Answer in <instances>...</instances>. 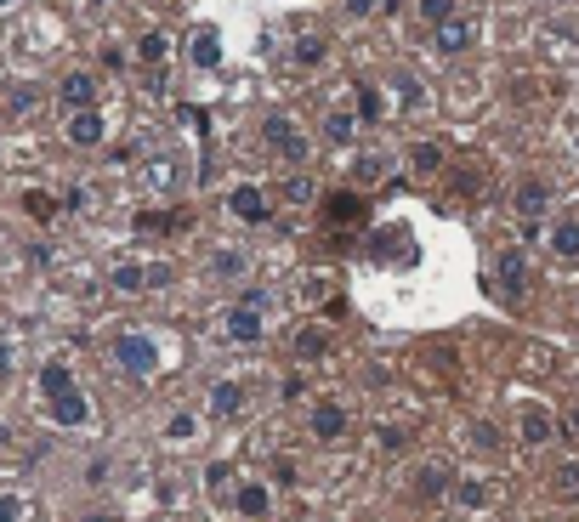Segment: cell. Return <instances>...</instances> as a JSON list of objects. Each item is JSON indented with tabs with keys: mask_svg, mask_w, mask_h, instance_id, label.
Wrapping results in <instances>:
<instances>
[{
	"mask_svg": "<svg viewBox=\"0 0 579 522\" xmlns=\"http://www.w3.org/2000/svg\"><path fill=\"white\" fill-rule=\"evenodd\" d=\"M114 364L131 375V381H148V375H159V341L154 335H142V330H125V335H114Z\"/></svg>",
	"mask_w": 579,
	"mask_h": 522,
	"instance_id": "cell-1",
	"label": "cell"
},
{
	"mask_svg": "<svg viewBox=\"0 0 579 522\" xmlns=\"http://www.w3.org/2000/svg\"><path fill=\"white\" fill-rule=\"evenodd\" d=\"M262 142H267L279 159H290V165H301V159H307V137H301V125L290 120V114H267V120H262Z\"/></svg>",
	"mask_w": 579,
	"mask_h": 522,
	"instance_id": "cell-2",
	"label": "cell"
},
{
	"mask_svg": "<svg viewBox=\"0 0 579 522\" xmlns=\"http://www.w3.org/2000/svg\"><path fill=\"white\" fill-rule=\"evenodd\" d=\"M472 40H477V18H466V12H455V18L432 23V52H438V57L472 52Z\"/></svg>",
	"mask_w": 579,
	"mask_h": 522,
	"instance_id": "cell-3",
	"label": "cell"
},
{
	"mask_svg": "<svg viewBox=\"0 0 579 522\" xmlns=\"http://www.w3.org/2000/svg\"><path fill=\"white\" fill-rule=\"evenodd\" d=\"M494 284H500V296H506V301L528 296V250H523V244L500 250V261H494Z\"/></svg>",
	"mask_w": 579,
	"mask_h": 522,
	"instance_id": "cell-4",
	"label": "cell"
},
{
	"mask_svg": "<svg viewBox=\"0 0 579 522\" xmlns=\"http://www.w3.org/2000/svg\"><path fill=\"white\" fill-rule=\"evenodd\" d=\"M228 210L239 216V222L262 227L267 216H273V199H267V188H256V182H239V188L228 193Z\"/></svg>",
	"mask_w": 579,
	"mask_h": 522,
	"instance_id": "cell-5",
	"label": "cell"
},
{
	"mask_svg": "<svg viewBox=\"0 0 579 522\" xmlns=\"http://www.w3.org/2000/svg\"><path fill=\"white\" fill-rule=\"evenodd\" d=\"M63 137H69V148H103L108 125H103V114H97V108H74L69 125H63Z\"/></svg>",
	"mask_w": 579,
	"mask_h": 522,
	"instance_id": "cell-6",
	"label": "cell"
},
{
	"mask_svg": "<svg viewBox=\"0 0 579 522\" xmlns=\"http://www.w3.org/2000/svg\"><path fill=\"white\" fill-rule=\"evenodd\" d=\"M307 426H313V437L318 443H341V437H347V426H352V415L347 409H341V403H313V415H307Z\"/></svg>",
	"mask_w": 579,
	"mask_h": 522,
	"instance_id": "cell-7",
	"label": "cell"
},
{
	"mask_svg": "<svg viewBox=\"0 0 579 522\" xmlns=\"http://www.w3.org/2000/svg\"><path fill=\"white\" fill-rule=\"evenodd\" d=\"M409 494H415V505H438L443 494H455V477H449V466H421L409 477Z\"/></svg>",
	"mask_w": 579,
	"mask_h": 522,
	"instance_id": "cell-8",
	"label": "cell"
},
{
	"mask_svg": "<svg viewBox=\"0 0 579 522\" xmlns=\"http://www.w3.org/2000/svg\"><path fill=\"white\" fill-rule=\"evenodd\" d=\"M46 415H52L57 426H86V420H91V398L80 392V386H69V392L46 398Z\"/></svg>",
	"mask_w": 579,
	"mask_h": 522,
	"instance_id": "cell-9",
	"label": "cell"
},
{
	"mask_svg": "<svg viewBox=\"0 0 579 522\" xmlns=\"http://www.w3.org/2000/svg\"><path fill=\"white\" fill-rule=\"evenodd\" d=\"M57 97H63L69 108H97L103 86H97V74H91V69H74V74H63V86H57Z\"/></svg>",
	"mask_w": 579,
	"mask_h": 522,
	"instance_id": "cell-10",
	"label": "cell"
},
{
	"mask_svg": "<svg viewBox=\"0 0 579 522\" xmlns=\"http://www.w3.org/2000/svg\"><path fill=\"white\" fill-rule=\"evenodd\" d=\"M233 511L245 522H267V511H273V488L267 483H239L233 488Z\"/></svg>",
	"mask_w": 579,
	"mask_h": 522,
	"instance_id": "cell-11",
	"label": "cell"
},
{
	"mask_svg": "<svg viewBox=\"0 0 579 522\" xmlns=\"http://www.w3.org/2000/svg\"><path fill=\"white\" fill-rule=\"evenodd\" d=\"M511 205H517V216H523V222H540L545 210H551V182L528 176L523 188H517V199H511Z\"/></svg>",
	"mask_w": 579,
	"mask_h": 522,
	"instance_id": "cell-12",
	"label": "cell"
},
{
	"mask_svg": "<svg viewBox=\"0 0 579 522\" xmlns=\"http://www.w3.org/2000/svg\"><path fill=\"white\" fill-rule=\"evenodd\" d=\"M267 335V318L250 313V307H228V341H239V347H256Z\"/></svg>",
	"mask_w": 579,
	"mask_h": 522,
	"instance_id": "cell-13",
	"label": "cell"
},
{
	"mask_svg": "<svg viewBox=\"0 0 579 522\" xmlns=\"http://www.w3.org/2000/svg\"><path fill=\"white\" fill-rule=\"evenodd\" d=\"M245 403H250V392L239 381H216L211 386V415L216 420H239L245 415Z\"/></svg>",
	"mask_w": 579,
	"mask_h": 522,
	"instance_id": "cell-14",
	"label": "cell"
},
{
	"mask_svg": "<svg viewBox=\"0 0 579 522\" xmlns=\"http://www.w3.org/2000/svg\"><path fill=\"white\" fill-rule=\"evenodd\" d=\"M517 432H523L528 449H540V443H551V432H557V420H551V409H540V403H528L523 420H517Z\"/></svg>",
	"mask_w": 579,
	"mask_h": 522,
	"instance_id": "cell-15",
	"label": "cell"
},
{
	"mask_svg": "<svg viewBox=\"0 0 579 522\" xmlns=\"http://www.w3.org/2000/svg\"><path fill=\"white\" fill-rule=\"evenodd\" d=\"M551 256L579 261V216H557L551 222Z\"/></svg>",
	"mask_w": 579,
	"mask_h": 522,
	"instance_id": "cell-16",
	"label": "cell"
},
{
	"mask_svg": "<svg viewBox=\"0 0 579 522\" xmlns=\"http://www.w3.org/2000/svg\"><path fill=\"white\" fill-rule=\"evenodd\" d=\"M108 284H114L120 296H137V290H148V267H142V261H114Z\"/></svg>",
	"mask_w": 579,
	"mask_h": 522,
	"instance_id": "cell-17",
	"label": "cell"
},
{
	"mask_svg": "<svg viewBox=\"0 0 579 522\" xmlns=\"http://www.w3.org/2000/svg\"><path fill=\"white\" fill-rule=\"evenodd\" d=\"M193 63H199V69H216V63H222V35H216L211 23L193 29Z\"/></svg>",
	"mask_w": 579,
	"mask_h": 522,
	"instance_id": "cell-18",
	"label": "cell"
},
{
	"mask_svg": "<svg viewBox=\"0 0 579 522\" xmlns=\"http://www.w3.org/2000/svg\"><path fill=\"white\" fill-rule=\"evenodd\" d=\"M551 494H557L562 505L579 500V460H562V466L551 471Z\"/></svg>",
	"mask_w": 579,
	"mask_h": 522,
	"instance_id": "cell-19",
	"label": "cell"
},
{
	"mask_svg": "<svg viewBox=\"0 0 579 522\" xmlns=\"http://www.w3.org/2000/svg\"><path fill=\"white\" fill-rule=\"evenodd\" d=\"M211 273H216V279H245L250 256H245V250H211Z\"/></svg>",
	"mask_w": 579,
	"mask_h": 522,
	"instance_id": "cell-20",
	"label": "cell"
},
{
	"mask_svg": "<svg viewBox=\"0 0 579 522\" xmlns=\"http://www.w3.org/2000/svg\"><path fill=\"white\" fill-rule=\"evenodd\" d=\"M290 352H296L301 364H307V358H324V352H330V335L324 330H296L290 335Z\"/></svg>",
	"mask_w": 579,
	"mask_h": 522,
	"instance_id": "cell-21",
	"label": "cell"
},
{
	"mask_svg": "<svg viewBox=\"0 0 579 522\" xmlns=\"http://www.w3.org/2000/svg\"><path fill=\"white\" fill-rule=\"evenodd\" d=\"M69 386H74L69 364H57V358H52V364L40 369V398H57V392H69Z\"/></svg>",
	"mask_w": 579,
	"mask_h": 522,
	"instance_id": "cell-22",
	"label": "cell"
},
{
	"mask_svg": "<svg viewBox=\"0 0 579 522\" xmlns=\"http://www.w3.org/2000/svg\"><path fill=\"white\" fill-rule=\"evenodd\" d=\"M455 500L466 505V511H483L494 494H489V483H483V477H460V483H455Z\"/></svg>",
	"mask_w": 579,
	"mask_h": 522,
	"instance_id": "cell-23",
	"label": "cell"
},
{
	"mask_svg": "<svg viewBox=\"0 0 579 522\" xmlns=\"http://www.w3.org/2000/svg\"><path fill=\"white\" fill-rule=\"evenodd\" d=\"M137 227H142V233H182V227H188V216H182V210H176V216H165V210H142Z\"/></svg>",
	"mask_w": 579,
	"mask_h": 522,
	"instance_id": "cell-24",
	"label": "cell"
},
{
	"mask_svg": "<svg viewBox=\"0 0 579 522\" xmlns=\"http://www.w3.org/2000/svg\"><path fill=\"white\" fill-rule=\"evenodd\" d=\"M409 165H415L421 176H438L443 171V148H438V142H421V148L409 154Z\"/></svg>",
	"mask_w": 579,
	"mask_h": 522,
	"instance_id": "cell-25",
	"label": "cell"
},
{
	"mask_svg": "<svg viewBox=\"0 0 579 522\" xmlns=\"http://www.w3.org/2000/svg\"><path fill=\"white\" fill-rule=\"evenodd\" d=\"M352 131H358V125H352V114H330V120H324V137H330L335 148H347Z\"/></svg>",
	"mask_w": 579,
	"mask_h": 522,
	"instance_id": "cell-26",
	"label": "cell"
},
{
	"mask_svg": "<svg viewBox=\"0 0 579 522\" xmlns=\"http://www.w3.org/2000/svg\"><path fill=\"white\" fill-rule=\"evenodd\" d=\"M386 176V159L364 154V159H352V182H381Z\"/></svg>",
	"mask_w": 579,
	"mask_h": 522,
	"instance_id": "cell-27",
	"label": "cell"
},
{
	"mask_svg": "<svg viewBox=\"0 0 579 522\" xmlns=\"http://www.w3.org/2000/svg\"><path fill=\"white\" fill-rule=\"evenodd\" d=\"M176 176H182V165H176V159H154V165H148V182H154V188H171Z\"/></svg>",
	"mask_w": 579,
	"mask_h": 522,
	"instance_id": "cell-28",
	"label": "cell"
},
{
	"mask_svg": "<svg viewBox=\"0 0 579 522\" xmlns=\"http://www.w3.org/2000/svg\"><path fill=\"white\" fill-rule=\"evenodd\" d=\"M415 12L426 23H443V18H455V0H415Z\"/></svg>",
	"mask_w": 579,
	"mask_h": 522,
	"instance_id": "cell-29",
	"label": "cell"
},
{
	"mask_svg": "<svg viewBox=\"0 0 579 522\" xmlns=\"http://www.w3.org/2000/svg\"><path fill=\"white\" fill-rule=\"evenodd\" d=\"M358 222V216H364V205H358V199H352V193H341V199H330V222Z\"/></svg>",
	"mask_w": 579,
	"mask_h": 522,
	"instance_id": "cell-30",
	"label": "cell"
},
{
	"mask_svg": "<svg viewBox=\"0 0 579 522\" xmlns=\"http://www.w3.org/2000/svg\"><path fill=\"white\" fill-rule=\"evenodd\" d=\"M29 517V500L23 494H0V522H23Z\"/></svg>",
	"mask_w": 579,
	"mask_h": 522,
	"instance_id": "cell-31",
	"label": "cell"
},
{
	"mask_svg": "<svg viewBox=\"0 0 579 522\" xmlns=\"http://www.w3.org/2000/svg\"><path fill=\"white\" fill-rule=\"evenodd\" d=\"M165 52H171V40H165V35H148V40H142V63H154V69H159V63H165Z\"/></svg>",
	"mask_w": 579,
	"mask_h": 522,
	"instance_id": "cell-32",
	"label": "cell"
},
{
	"mask_svg": "<svg viewBox=\"0 0 579 522\" xmlns=\"http://www.w3.org/2000/svg\"><path fill=\"white\" fill-rule=\"evenodd\" d=\"M205 488H211V494H216V488H233V466H228V460H216V466L205 471Z\"/></svg>",
	"mask_w": 579,
	"mask_h": 522,
	"instance_id": "cell-33",
	"label": "cell"
},
{
	"mask_svg": "<svg viewBox=\"0 0 579 522\" xmlns=\"http://www.w3.org/2000/svg\"><path fill=\"white\" fill-rule=\"evenodd\" d=\"M472 443H477V449H500V432H494V426H489V420H477V426H472Z\"/></svg>",
	"mask_w": 579,
	"mask_h": 522,
	"instance_id": "cell-34",
	"label": "cell"
},
{
	"mask_svg": "<svg viewBox=\"0 0 579 522\" xmlns=\"http://www.w3.org/2000/svg\"><path fill=\"white\" fill-rule=\"evenodd\" d=\"M296 296H301V301H313V307H318V301L330 296V284H324V279H301V284H296Z\"/></svg>",
	"mask_w": 579,
	"mask_h": 522,
	"instance_id": "cell-35",
	"label": "cell"
},
{
	"mask_svg": "<svg viewBox=\"0 0 579 522\" xmlns=\"http://www.w3.org/2000/svg\"><path fill=\"white\" fill-rule=\"evenodd\" d=\"M239 307H250V313H267V290H262V284H245Z\"/></svg>",
	"mask_w": 579,
	"mask_h": 522,
	"instance_id": "cell-36",
	"label": "cell"
},
{
	"mask_svg": "<svg viewBox=\"0 0 579 522\" xmlns=\"http://www.w3.org/2000/svg\"><path fill=\"white\" fill-rule=\"evenodd\" d=\"M171 279H176V273L165 267V261H148V290H165Z\"/></svg>",
	"mask_w": 579,
	"mask_h": 522,
	"instance_id": "cell-37",
	"label": "cell"
},
{
	"mask_svg": "<svg viewBox=\"0 0 579 522\" xmlns=\"http://www.w3.org/2000/svg\"><path fill=\"white\" fill-rule=\"evenodd\" d=\"M358 108H364V120H375V114H381V97H375V86H358Z\"/></svg>",
	"mask_w": 579,
	"mask_h": 522,
	"instance_id": "cell-38",
	"label": "cell"
},
{
	"mask_svg": "<svg viewBox=\"0 0 579 522\" xmlns=\"http://www.w3.org/2000/svg\"><path fill=\"white\" fill-rule=\"evenodd\" d=\"M318 57H324V40H301V46H296V63H318Z\"/></svg>",
	"mask_w": 579,
	"mask_h": 522,
	"instance_id": "cell-39",
	"label": "cell"
},
{
	"mask_svg": "<svg viewBox=\"0 0 579 522\" xmlns=\"http://www.w3.org/2000/svg\"><path fill=\"white\" fill-rule=\"evenodd\" d=\"M199 432V426H193V415H176L171 426H165V437H176V443H182V437H193Z\"/></svg>",
	"mask_w": 579,
	"mask_h": 522,
	"instance_id": "cell-40",
	"label": "cell"
},
{
	"mask_svg": "<svg viewBox=\"0 0 579 522\" xmlns=\"http://www.w3.org/2000/svg\"><path fill=\"white\" fill-rule=\"evenodd\" d=\"M562 432L579 443V403H568V409H562Z\"/></svg>",
	"mask_w": 579,
	"mask_h": 522,
	"instance_id": "cell-41",
	"label": "cell"
},
{
	"mask_svg": "<svg viewBox=\"0 0 579 522\" xmlns=\"http://www.w3.org/2000/svg\"><path fill=\"white\" fill-rule=\"evenodd\" d=\"M284 193H290V199H307V193H313V182H307V176H290V188H284Z\"/></svg>",
	"mask_w": 579,
	"mask_h": 522,
	"instance_id": "cell-42",
	"label": "cell"
},
{
	"mask_svg": "<svg viewBox=\"0 0 579 522\" xmlns=\"http://www.w3.org/2000/svg\"><path fill=\"white\" fill-rule=\"evenodd\" d=\"M352 18H369V12H381V0H347Z\"/></svg>",
	"mask_w": 579,
	"mask_h": 522,
	"instance_id": "cell-43",
	"label": "cell"
},
{
	"mask_svg": "<svg viewBox=\"0 0 579 522\" xmlns=\"http://www.w3.org/2000/svg\"><path fill=\"white\" fill-rule=\"evenodd\" d=\"M80 522H120V517H114V511H86Z\"/></svg>",
	"mask_w": 579,
	"mask_h": 522,
	"instance_id": "cell-44",
	"label": "cell"
},
{
	"mask_svg": "<svg viewBox=\"0 0 579 522\" xmlns=\"http://www.w3.org/2000/svg\"><path fill=\"white\" fill-rule=\"evenodd\" d=\"M6 369H12V352L0 347V381H6Z\"/></svg>",
	"mask_w": 579,
	"mask_h": 522,
	"instance_id": "cell-45",
	"label": "cell"
}]
</instances>
